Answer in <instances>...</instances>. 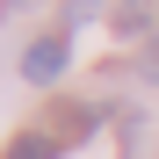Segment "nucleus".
<instances>
[{
    "label": "nucleus",
    "mask_w": 159,
    "mask_h": 159,
    "mask_svg": "<svg viewBox=\"0 0 159 159\" xmlns=\"http://www.w3.org/2000/svg\"><path fill=\"white\" fill-rule=\"evenodd\" d=\"M58 152H65V145L51 138V130H22V138H15L7 152H0V159H58Z\"/></svg>",
    "instance_id": "nucleus-2"
},
{
    "label": "nucleus",
    "mask_w": 159,
    "mask_h": 159,
    "mask_svg": "<svg viewBox=\"0 0 159 159\" xmlns=\"http://www.w3.org/2000/svg\"><path fill=\"white\" fill-rule=\"evenodd\" d=\"M22 7H29V0H0V15H22Z\"/></svg>",
    "instance_id": "nucleus-3"
},
{
    "label": "nucleus",
    "mask_w": 159,
    "mask_h": 159,
    "mask_svg": "<svg viewBox=\"0 0 159 159\" xmlns=\"http://www.w3.org/2000/svg\"><path fill=\"white\" fill-rule=\"evenodd\" d=\"M65 65H72V43L65 36H36L29 51H22V80H29V87H58Z\"/></svg>",
    "instance_id": "nucleus-1"
}]
</instances>
